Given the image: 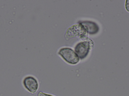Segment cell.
Returning a JSON list of instances; mask_svg holds the SVG:
<instances>
[{"label":"cell","instance_id":"obj_1","mask_svg":"<svg viewBox=\"0 0 129 96\" xmlns=\"http://www.w3.org/2000/svg\"><path fill=\"white\" fill-rule=\"evenodd\" d=\"M58 54L68 63L75 65L78 63L80 59L76 53L71 48L64 47L61 48Z\"/></svg>","mask_w":129,"mask_h":96},{"label":"cell","instance_id":"obj_3","mask_svg":"<svg viewBox=\"0 0 129 96\" xmlns=\"http://www.w3.org/2000/svg\"><path fill=\"white\" fill-rule=\"evenodd\" d=\"M23 84L25 89L31 93L36 92L38 89V81L32 76H27L25 77L23 80Z\"/></svg>","mask_w":129,"mask_h":96},{"label":"cell","instance_id":"obj_4","mask_svg":"<svg viewBox=\"0 0 129 96\" xmlns=\"http://www.w3.org/2000/svg\"><path fill=\"white\" fill-rule=\"evenodd\" d=\"M81 25H83L86 30L90 34H97L99 30L98 25L95 23L91 21H84L81 22Z\"/></svg>","mask_w":129,"mask_h":96},{"label":"cell","instance_id":"obj_6","mask_svg":"<svg viewBox=\"0 0 129 96\" xmlns=\"http://www.w3.org/2000/svg\"><path fill=\"white\" fill-rule=\"evenodd\" d=\"M125 8L126 10L129 12V0L126 1L125 3Z\"/></svg>","mask_w":129,"mask_h":96},{"label":"cell","instance_id":"obj_5","mask_svg":"<svg viewBox=\"0 0 129 96\" xmlns=\"http://www.w3.org/2000/svg\"><path fill=\"white\" fill-rule=\"evenodd\" d=\"M37 96H54L52 95H50V94H47V93H45L43 92H39L38 93Z\"/></svg>","mask_w":129,"mask_h":96},{"label":"cell","instance_id":"obj_2","mask_svg":"<svg viewBox=\"0 0 129 96\" xmlns=\"http://www.w3.org/2000/svg\"><path fill=\"white\" fill-rule=\"evenodd\" d=\"M90 48L91 45L88 41L81 42L77 44L75 47V52L79 58L82 59L87 56L89 53Z\"/></svg>","mask_w":129,"mask_h":96}]
</instances>
